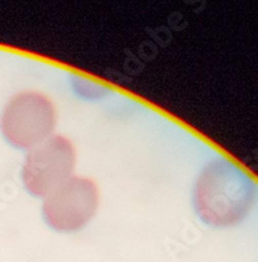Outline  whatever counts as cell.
I'll return each instance as SVG.
<instances>
[{
    "label": "cell",
    "mask_w": 258,
    "mask_h": 262,
    "mask_svg": "<svg viewBox=\"0 0 258 262\" xmlns=\"http://www.w3.org/2000/svg\"><path fill=\"white\" fill-rule=\"evenodd\" d=\"M57 125V111L48 96L21 92L11 98L2 116V131L9 143L18 148H34Z\"/></svg>",
    "instance_id": "cell-2"
},
{
    "label": "cell",
    "mask_w": 258,
    "mask_h": 262,
    "mask_svg": "<svg viewBox=\"0 0 258 262\" xmlns=\"http://www.w3.org/2000/svg\"><path fill=\"white\" fill-rule=\"evenodd\" d=\"M255 186L232 161L218 159L202 170L194 190V206L208 226L231 227L240 223L252 209Z\"/></svg>",
    "instance_id": "cell-1"
},
{
    "label": "cell",
    "mask_w": 258,
    "mask_h": 262,
    "mask_svg": "<svg viewBox=\"0 0 258 262\" xmlns=\"http://www.w3.org/2000/svg\"><path fill=\"white\" fill-rule=\"evenodd\" d=\"M98 189L85 177H71L46 196L44 216L51 228L72 232L83 228L98 207Z\"/></svg>",
    "instance_id": "cell-4"
},
{
    "label": "cell",
    "mask_w": 258,
    "mask_h": 262,
    "mask_svg": "<svg viewBox=\"0 0 258 262\" xmlns=\"http://www.w3.org/2000/svg\"><path fill=\"white\" fill-rule=\"evenodd\" d=\"M75 148L70 139L55 135L32 148L23 168L28 190L37 196H48L71 179L75 167Z\"/></svg>",
    "instance_id": "cell-3"
}]
</instances>
